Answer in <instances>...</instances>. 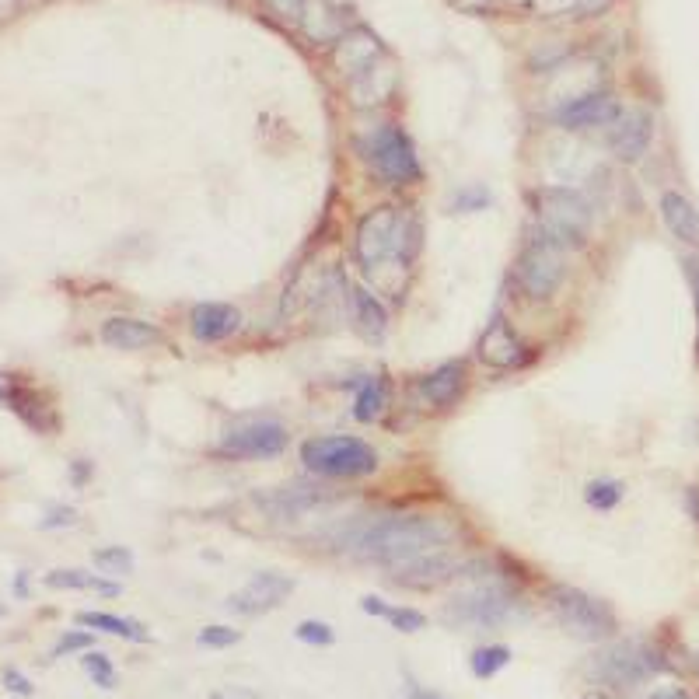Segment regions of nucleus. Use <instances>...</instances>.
I'll return each mask as SVG.
<instances>
[{"label": "nucleus", "instance_id": "0eeeda50", "mask_svg": "<svg viewBox=\"0 0 699 699\" xmlns=\"http://www.w3.org/2000/svg\"><path fill=\"white\" fill-rule=\"evenodd\" d=\"M549 609L560 619L563 630L574 633L577 640H605L616 633L612 605L581 588H570V584H553L549 588Z\"/></svg>", "mask_w": 699, "mask_h": 699}, {"label": "nucleus", "instance_id": "a878e982", "mask_svg": "<svg viewBox=\"0 0 699 699\" xmlns=\"http://www.w3.org/2000/svg\"><path fill=\"white\" fill-rule=\"evenodd\" d=\"M77 623L88 626V630H102V633H112V637H123V640H133V644H144L147 640V630L133 619H119L112 612H81Z\"/></svg>", "mask_w": 699, "mask_h": 699}, {"label": "nucleus", "instance_id": "423d86ee", "mask_svg": "<svg viewBox=\"0 0 699 699\" xmlns=\"http://www.w3.org/2000/svg\"><path fill=\"white\" fill-rule=\"evenodd\" d=\"M301 462L312 472L329 479H353V476H371L378 469V451L364 444L360 437H312L301 444Z\"/></svg>", "mask_w": 699, "mask_h": 699}, {"label": "nucleus", "instance_id": "f03ea898", "mask_svg": "<svg viewBox=\"0 0 699 699\" xmlns=\"http://www.w3.org/2000/svg\"><path fill=\"white\" fill-rule=\"evenodd\" d=\"M535 210V242L556 245V249H581L591 224V203L577 189L567 186H539L528 193Z\"/></svg>", "mask_w": 699, "mask_h": 699}, {"label": "nucleus", "instance_id": "4c0bfd02", "mask_svg": "<svg viewBox=\"0 0 699 699\" xmlns=\"http://www.w3.org/2000/svg\"><path fill=\"white\" fill-rule=\"evenodd\" d=\"M4 682H7V689H11V693L32 696V682H28L21 672H14V668H7V672H4Z\"/></svg>", "mask_w": 699, "mask_h": 699}, {"label": "nucleus", "instance_id": "aec40b11", "mask_svg": "<svg viewBox=\"0 0 699 699\" xmlns=\"http://www.w3.org/2000/svg\"><path fill=\"white\" fill-rule=\"evenodd\" d=\"M465 381H469V374H465L462 360H448V364H441L437 371H430L427 378L420 381V392L427 395L437 409H448L462 399Z\"/></svg>", "mask_w": 699, "mask_h": 699}, {"label": "nucleus", "instance_id": "c03bdc74", "mask_svg": "<svg viewBox=\"0 0 699 699\" xmlns=\"http://www.w3.org/2000/svg\"><path fill=\"white\" fill-rule=\"evenodd\" d=\"M686 270H689V280H693V291H699V256L686 259Z\"/></svg>", "mask_w": 699, "mask_h": 699}, {"label": "nucleus", "instance_id": "5701e85b", "mask_svg": "<svg viewBox=\"0 0 699 699\" xmlns=\"http://www.w3.org/2000/svg\"><path fill=\"white\" fill-rule=\"evenodd\" d=\"M350 305H353V315H357L360 333L371 336V340H381V336H385V329H388L385 305H381L371 291H364V287H357V291L350 294Z\"/></svg>", "mask_w": 699, "mask_h": 699}, {"label": "nucleus", "instance_id": "7c9ffc66", "mask_svg": "<svg viewBox=\"0 0 699 699\" xmlns=\"http://www.w3.org/2000/svg\"><path fill=\"white\" fill-rule=\"evenodd\" d=\"M81 665H84V672L91 675V682H95L98 689H116V668H112V661L105 658V654L84 651Z\"/></svg>", "mask_w": 699, "mask_h": 699}, {"label": "nucleus", "instance_id": "1a4fd4ad", "mask_svg": "<svg viewBox=\"0 0 699 699\" xmlns=\"http://www.w3.org/2000/svg\"><path fill=\"white\" fill-rule=\"evenodd\" d=\"M563 277H567V259H563V249L546 242H528L525 252L518 256V266H514V280L525 291V298L532 301H549L556 291L563 287Z\"/></svg>", "mask_w": 699, "mask_h": 699}, {"label": "nucleus", "instance_id": "79ce46f5", "mask_svg": "<svg viewBox=\"0 0 699 699\" xmlns=\"http://www.w3.org/2000/svg\"><path fill=\"white\" fill-rule=\"evenodd\" d=\"M647 699H693L686 693V689H679V686H665V689H654Z\"/></svg>", "mask_w": 699, "mask_h": 699}, {"label": "nucleus", "instance_id": "f8f14e48", "mask_svg": "<svg viewBox=\"0 0 699 699\" xmlns=\"http://www.w3.org/2000/svg\"><path fill=\"white\" fill-rule=\"evenodd\" d=\"M291 591H294L291 577L277 574V570H263V574H256L245 588H238L228 598V609L238 612V616H263V612L277 609Z\"/></svg>", "mask_w": 699, "mask_h": 699}, {"label": "nucleus", "instance_id": "4be33fe9", "mask_svg": "<svg viewBox=\"0 0 699 699\" xmlns=\"http://www.w3.org/2000/svg\"><path fill=\"white\" fill-rule=\"evenodd\" d=\"M392 84H395L392 70H385V67H378V63H374L371 70L350 77V98H353V105H378V102H385V98L392 95Z\"/></svg>", "mask_w": 699, "mask_h": 699}, {"label": "nucleus", "instance_id": "37998d69", "mask_svg": "<svg viewBox=\"0 0 699 699\" xmlns=\"http://www.w3.org/2000/svg\"><path fill=\"white\" fill-rule=\"evenodd\" d=\"M686 511H689V518L699 525V486H689L686 490Z\"/></svg>", "mask_w": 699, "mask_h": 699}, {"label": "nucleus", "instance_id": "c756f323", "mask_svg": "<svg viewBox=\"0 0 699 699\" xmlns=\"http://www.w3.org/2000/svg\"><path fill=\"white\" fill-rule=\"evenodd\" d=\"M95 567L102 570V574H116V577H123V574H133V553L130 549H123V546H105V549H95Z\"/></svg>", "mask_w": 699, "mask_h": 699}, {"label": "nucleus", "instance_id": "412c9836", "mask_svg": "<svg viewBox=\"0 0 699 699\" xmlns=\"http://www.w3.org/2000/svg\"><path fill=\"white\" fill-rule=\"evenodd\" d=\"M301 28L312 42H336L343 35V14L326 0H305Z\"/></svg>", "mask_w": 699, "mask_h": 699}, {"label": "nucleus", "instance_id": "49530a36", "mask_svg": "<svg viewBox=\"0 0 699 699\" xmlns=\"http://www.w3.org/2000/svg\"><path fill=\"white\" fill-rule=\"evenodd\" d=\"M214 699H224V696H214Z\"/></svg>", "mask_w": 699, "mask_h": 699}, {"label": "nucleus", "instance_id": "a19ab883", "mask_svg": "<svg viewBox=\"0 0 699 699\" xmlns=\"http://www.w3.org/2000/svg\"><path fill=\"white\" fill-rule=\"evenodd\" d=\"M360 609H364V612H367V616H381V619H385V616H388V605H385V602H381V598H374V595H367V598H364V602H360Z\"/></svg>", "mask_w": 699, "mask_h": 699}, {"label": "nucleus", "instance_id": "473e14b6", "mask_svg": "<svg viewBox=\"0 0 699 699\" xmlns=\"http://www.w3.org/2000/svg\"><path fill=\"white\" fill-rule=\"evenodd\" d=\"M238 640H242V633L231 630V626H207V630H200L196 644H200V647H214V651H224V647H235Z\"/></svg>", "mask_w": 699, "mask_h": 699}, {"label": "nucleus", "instance_id": "6e6552de", "mask_svg": "<svg viewBox=\"0 0 699 699\" xmlns=\"http://www.w3.org/2000/svg\"><path fill=\"white\" fill-rule=\"evenodd\" d=\"M367 161L374 165V172L392 186H413L420 182L423 168L416 158V147L399 126H378L367 140Z\"/></svg>", "mask_w": 699, "mask_h": 699}, {"label": "nucleus", "instance_id": "f3484780", "mask_svg": "<svg viewBox=\"0 0 699 699\" xmlns=\"http://www.w3.org/2000/svg\"><path fill=\"white\" fill-rule=\"evenodd\" d=\"M102 343L112 350H147L161 343V329L154 326V322L116 315V319L102 322Z\"/></svg>", "mask_w": 699, "mask_h": 699}, {"label": "nucleus", "instance_id": "39448f33", "mask_svg": "<svg viewBox=\"0 0 699 699\" xmlns=\"http://www.w3.org/2000/svg\"><path fill=\"white\" fill-rule=\"evenodd\" d=\"M665 668V658H661L658 647H651L647 640H616L605 651L595 654L591 661V679H598L602 686L612 689H633L651 682L654 675Z\"/></svg>", "mask_w": 699, "mask_h": 699}, {"label": "nucleus", "instance_id": "dca6fc26", "mask_svg": "<svg viewBox=\"0 0 699 699\" xmlns=\"http://www.w3.org/2000/svg\"><path fill=\"white\" fill-rule=\"evenodd\" d=\"M242 326V312L235 305H221V301H207V305H196L189 315V329H193L196 340L203 343H221L231 333H238Z\"/></svg>", "mask_w": 699, "mask_h": 699}, {"label": "nucleus", "instance_id": "20e7f679", "mask_svg": "<svg viewBox=\"0 0 699 699\" xmlns=\"http://www.w3.org/2000/svg\"><path fill=\"white\" fill-rule=\"evenodd\" d=\"M521 609V598L511 584L504 581H479L476 588H465L444 605V619L451 626H465V630H497L507 626Z\"/></svg>", "mask_w": 699, "mask_h": 699}, {"label": "nucleus", "instance_id": "2f4dec72", "mask_svg": "<svg viewBox=\"0 0 699 699\" xmlns=\"http://www.w3.org/2000/svg\"><path fill=\"white\" fill-rule=\"evenodd\" d=\"M294 637L301 640V644H312V647H329L336 640L333 626L322 623V619H305V623H298V630H294Z\"/></svg>", "mask_w": 699, "mask_h": 699}, {"label": "nucleus", "instance_id": "6ab92c4d", "mask_svg": "<svg viewBox=\"0 0 699 699\" xmlns=\"http://www.w3.org/2000/svg\"><path fill=\"white\" fill-rule=\"evenodd\" d=\"M661 221L672 231V238H679L682 245L699 249V210L693 207L689 196H682L679 189L661 193Z\"/></svg>", "mask_w": 699, "mask_h": 699}, {"label": "nucleus", "instance_id": "2eb2a0df", "mask_svg": "<svg viewBox=\"0 0 699 699\" xmlns=\"http://www.w3.org/2000/svg\"><path fill=\"white\" fill-rule=\"evenodd\" d=\"M458 570H462V563H458L448 549H434V553H427V556H420V560L406 563V567L392 570V581L402 584V588L427 591V588L444 584L448 577H455Z\"/></svg>", "mask_w": 699, "mask_h": 699}, {"label": "nucleus", "instance_id": "393cba45", "mask_svg": "<svg viewBox=\"0 0 699 699\" xmlns=\"http://www.w3.org/2000/svg\"><path fill=\"white\" fill-rule=\"evenodd\" d=\"M46 584L49 588H60V591H98V595H119L116 581H105V577H98V574H84V570H53V574H46Z\"/></svg>", "mask_w": 699, "mask_h": 699}, {"label": "nucleus", "instance_id": "bb28decb", "mask_svg": "<svg viewBox=\"0 0 699 699\" xmlns=\"http://www.w3.org/2000/svg\"><path fill=\"white\" fill-rule=\"evenodd\" d=\"M385 402H388V388L381 378H371L364 388L357 392V402H353V416H357L360 423H371L378 420L381 413H385Z\"/></svg>", "mask_w": 699, "mask_h": 699}, {"label": "nucleus", "instance_id": "72a5a7b5", "mask_svg": "<svg viewBox=\"0 0 699 699\" xmlns=\"http://www.w3.org/2000/svg\"><path fill=\"white\" fill-rule=\"evenodd\" d=\"M91 644H95V637H91L88 630H74V633H63L60 644L53 647V658H63V654H77V651H91Z\"/></svg>", "mask_w": 699, "mask_h": 699}, {"label": "nucleus", "instance_id": "ea45409f", "mask_svg": "<svg viewBox=\"0 0 699 699\" xmlns=\"http://www.w3.org/2000/svg\"><path fill=\"white\" fill-rule=\"evenodd\" d=\"M74 507H56V511H49V518L42 521V528H56V525H74Z\"/></svg>", "mask_w": 699, "mask_h": 699}, {"label": "nucleus", "instance_id": "a211bd4d", "mask_svg": "<svg viewBox=\"0 0 699 699\" xmlns=\"http://www.w3.org/2000/svg\"><path fill=\"white\" fill-rule=\"evenodd\" d=\"M479 357L490 367H518L521 360H525V343H521V336L511 329V322L493 319L490 326H486L483 340H479Z\"/></svg>", "mask_w": 699, "mask_h": 699}, {"label": "nucleus", "instance_id": "c9c22d12", "mask_svg": "<svg viewBox=\"0 0 699 699\" xmlns=\"http://www.w3.org/2000/svg\"><path fill=\"white\" fill-rule=\"evenodd\" d=\"M486 203H490V193H486V189H465V193L455 196V210H462V214L483 210Z\"/></svg>", "mask_w": 699, "mask_h": 699}, {"label": "nucleus", "instance_id": "4468645a", "mask_svg": "<svg viewBox=\"0 0 699 699\" xmlns=\"http://www.w3.org/2000/svg\"><path fill=\"white\" fill-rule=\"evenodd\" d=\"M654 140V116L647 109H633V112H623V116L612 123V137H609V147L619 161L633 165L647 154Z\"/></svg>", "mask_w": 699, "mask_h": 699}, {"label": "nucleus", "instance_id": "ddd939ff", "mask_svg": "<svg viewBox=\"0 0 699 699\" xmlns=\"http://www.w3.org/2000/svg\"><path fill=\"white\" fill-rule=\"evenodd\" d=\"M385 60V46L381 39L364 25H353L347 32L336 39V49H333V63L343 77H357L364 70H371L374 63Z\"/></svg>", "mask_w": 699, "mask_h": 699}, {"label": "nucleus", "instance_id": "f257e3e1", "mask_svg": "<svg viewBox=\"0 0 699 699\" xmlns=\"http://www.w3.org/2000/svg\"><path fill=\"white\" fill-rule=\"evenodd\" d=\"M451 528L430 514H392V518H371L353 525L340 539L343 549L367 563H378L388 574L434 549H448Z\"/></svg>", "mask_w": 699, "mask_h": 699}, {"label": "nucleus", "instance_id": "c85d7f7f", "mask_svg": "<svg viewBox=\"0 0 699 699\" xmlns=\"http://www.w3.org/2000/svg\"><path fill=\"white\" fill-rule=\"evenodd\" d=\"M623 483H616V479H595V483H588V490H584V500H588V507H595V511H612V507L623 500Z\"/></svg>", "mask_w": 699, "mask_h": 699}, {"label": "nucleus", "instance_id": "b1692460", "mask_svg": "<svg viewBox=\"0 0 699 699\" xmlns=\"http://www.w3.org/2000/svg\"><path fill=\"white\" fill-rule=\"evenodd\" d=\"M326 493L319 486H305V483H294V486H284L277 490L273 497H266L263 504L266 507H277V514H298V511H308V507L322 504Z\"/></svg>", "mask_w": 699, "mask_h": 699}, {"label": "nucleus", "instance_id": "a18cd8bd", "mask_svg": "<svg viewBox=\"0 0 699 699\" xmlns=\"http://www.w3.org/2000/svg\"><path fill=\"white\" fill-rule=\"evenodd\" d=\"M413 699H444V696H437V693H413Z\"/></svg>", "mask_w": 699, "mask_h": 699}, {"label": "nucleus", "instance_id": "9b49d317", "mask_svg": "<svg viewBox=\"0 0 699 699\" xmlns=\"http://www.w3.org/2000/svg\"><path fill=\"white\" fill-rule=\"evenodd\" d=\"M619 116H623V105L616 102V95L605 88H591L567 98L553 112V123L563 130H598V126H612Z\"/></svg>", "mask_w": 699, "mask_h": 699}, {"label": "nucleus", "instance_id": "7ed1b4c3", "mask_svg": "<svg viewBox=\"0 0 699 699\" xmlns=\"http://www.w3.org/2000/svg\"><path fill=\"white\" fill-rule=\"evenodd\" d=\"M416 221L402 217L395 207H374L371 214L360 217L357 238H353V252L357 263L367 273L381 270V263H399L406 266L416 256Z\"/></svg>", "mask_w": 699, "mask_h": 699}, {"label": "nucleus", "instance_id": "de8ad7c7", "mask_svg": "<svg viewBox=\"0 0 699 699\" xmlns=\"http://www.w3.org/2000/svg\"><path fill=\"white\" fill-rule=\"evenodd\" d=\"M591 699H598V696H591Z\"/></svg>", "mask_w": 699, "mask_h": 699}, {"label": "nucleus", "instance_id": "58836bf2", "mask_svg": "<svg viewBox=\"0 0 699 699\" xmlns=\"http://www.w3.org/2000/svg\"><path fill=\"white\" fill-rule=\"evenodd\" d=\"M616 0H577V18H595V14L609 11Z\"/></svg>", "mask_w": 699, "mask_h": 699}, {"label": "nucleus", "instance_id": "cd10ccee", "mask_svg": "<svg viewBox=\"0 0 699 699\" xmlns=\"http://www.w3.org/2000/svg\"><path fill=\"white\" fill-rule=\"evenodd\" d=\"M469 665H472V675H476V679H493L500 668L511 665V651H507V647H500V644L479 647V651H472Z\"/></svg>", "mask_w": 699, "mask_h": 699}, {"label": "nucleus", "instance_id": "9d476101", "mask_svg": "<svg viewBox=\"0 0 699 699\" xmlns=\"http://www.w3.org/2000/svg\"><path fill=\"white\" fill-rule=\"evenodd\" d=\"M287 448V427L277 420H245L224 430L221 451L231 458H277Z\"/></svg>", "mask_w": 699, "mask_h": 699}, {"label": "nucleus", "instance_id": "e433bc0d", "mask_svg": "<svg viewBox=\"0 0 699 699\" xmlns=\"http://www.w3.org/2000/svg\"><path fill=\"white\" fill-rule=\"evenodd\" d=\"M273 7V14L280 18H298L301 21V11H305V0H266Z\"/></svg>", "mask_w": 699, "mask_h": 699}, {"label": "nucleus", "instance_id": "f704fd0d", "mask_svg": "<svg viewBox=\"0 0 699 699\" xmlns=\"http://www.w3.org/2000/svg\"><path fill=\"white\" fill-rule=\"evenodd\" d=\"M385 619H388V623H392L399 633H416V630H423V626H427L423 612H416V609H388Z\"/></svg>", "mask_w": 699, "mask_h": 699}]
</instances>
